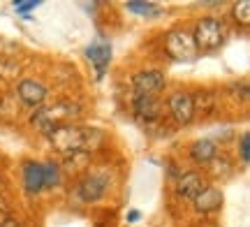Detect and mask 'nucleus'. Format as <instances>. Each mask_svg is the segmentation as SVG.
Here are the masks:
<instances>
[{
    "label": "nucleus",
    "mask_w": 250,
    "mask_h": 227,
    "mask_svg": "<svg viewBox=\"0 0 250 227\" xmlns=\"http://www.w3.org/2000/svg\"><path fill=\"white\" fill-rule=\"evenodd\" d=\"M86 56H88L90 61L95 63V70H98V79H102V74H104V67H107L109 58H111V49H109V44L95 42V44H90L88 49H86Z\"/></svg>",
    "instance_id": "obj_13"
},
{
    "label": "nucleus",
    "mask_w": 250,
    "mask_h": 227,
    "mask_svg": "<svg viewBox=\"0 0 250 227\" xmlns=\"http://www.w3.org/2000/svg\"><path fill=\"white\" fill-rule=\"evenodd\" d=\"M23 186L30 195H35L44 188V172H42V165L40 163H26L23 165Z\"/></svg>",
    "instance_id": "obj_12"
},
{
    "label": "nucleus",
    "mask_w": 250,
    "mask_h": 227,
    "mask_svg": "<svg viewBox=\"0 0 250 227\" xmlns=\"http://www.w3.org/2000/svg\"><path fill=\"white\" fill-rule=\"evenodd\" d=\"M127 220H130V223H137V220H139V211H130Z\"/></svg>",
    "instance_id": "obj_23"
},
{
    "label": "nucleus",
    "mask_w": 250,
    "mask_h": 227,
    "mask_svg": "<svg viewBox=\"0 0 250 227\" xmlns=\"http://www.w3.org/2000/svg\"><path fill=\"white\" fill-rule=\"evenodd\" d=\"M204 188H206L204 179H202V174H197V172H186L176 181V195L183 197V200H195Z\"/></svg>",
    "instance_id": "obj_8"
},
{
    "label": "nucleus",
    "mask_w": 250,
    "mask_h": 227,
    "mask_svg": "<svg viewBox=\"0 0 250 227\" xmlns=\"http://www.w3.org/2000/svg\"><path fill=\"white\" fill-rule=\"evenodd\" d=\"M132 107L137 118L146 121V123H151V121H155L160 116V100L155 95H134Z\"/></svg>",
    "instance_id": "obj_9"
},
{
    "label": "nucleus",
    "mask_w": 250,
    "mask_h": 227,
    "mask_svg": "<svg viewBox=\"0 0 250 227\" xmlns=\"http://www.w3.org/2000/svg\"><path fill=\"white\" fill-rule=\"evenodd\" d=\"M215 153H218V148H215V144L211 139H199V142H195L192 148H190V158H192L195 163H211L215 158Z\"/></svg>",
    "instance_id": "obj_14"
},
{
    "label": "nucleus",
    "mask_w": 250,
    "mask_h": 227,
    "mask_svg": "<svg viewBox=\"0 0 250 227\" xmlns=\"http://www.w3.org/2000/svg\"><path fill=\"white\" fill-rule=\"evenodd\" d=\"M40 2H14V9H17L19 14H23L26 17V12H30V9H35Z\"/></svg>",
    "instance_id": "obj_21"
},
{
    "label": "nucleus",
    "mask_w": 250,
    "mask_h": 227,
    "mask_svg": "<svg viewBox=\"0 0 250 227\" xmlns=\"http://www.w3.org/2000/svg\"><path fill=\"white\" fill-rule=\"evenodd\" d=\"M165 83H167V79L160 70H142L132 77V88L137 95H155L158 98V93L165 88Z\"/></svg>",
    "instance_id": "obj_5"
},
{
    "label": "nucleus",
    "mask_w": 250,
    "mask_h": 227,
    "mask_svg": "<svg viewBox=\"0 0 250 227\" xmlns=\"http://www.w3.org/2000/svg\"><path fill=\"white\" fill-rule=\"evenodd\" d=\"M7 218H12V209H9V204L5 197H0V223H5Z\"/></svg>",
    "instance_id": "obj_20"
},
{
    "label": "nucleus",
    "mask_w": 250,
    "mask_h": 227,
    "mask_svg": "<svg viewBox=\"0 0 250 227\" xmlns=\"http://www.w3.org/2000/svg\"><path fill=\"white\" fill-rule=\"evenodd\" d=\"M192 107H195V114L199 111L202 116L213 114V109H215V93H211V91H197L195 95H192Z\"/></svg>",
    "instance_id": "obj_15"
},
{
    "label": "nucleus",
    "mask_w": 250,
    "mask_h": 227,
    "mask_svg": "<svg viewBox=\"0 0 250 227\" xmlns=\"http://www.w3.org/2000/svg\"><path fill=\"white\" fill-rule=\"evenodd\" d=\"M77 111L79 109H74L70 104H56L54 109H51V107H40V111L33 116V125H37L40 130H44L46 135H49L54 127L61 125L62 118L72 116V114H77Z\"/></svg>",
    "instance_id": "obj_4"
},
{
    "label": "nucleus",
    "mask_w": 250,
    "mask_h": 227,
    "mask_svg": "<svg viewBox=\"0 0 250 227\" xmlns=\"http://www.w3.org/2000/svg\"><path fill=\"white\" fill-rule=\"evenodd\" d=\"M167 54L174 61H192L197 56V46L192 42V35L186 30H171L167 35Z\"/></svg>",
    "instance_id": "obj_3"
},
{
    "label": "nucleus",
    "mask_w": 250,
    "mask_h": 227,
    "mask_svg": "<svg viewBox=\"0 0 250 227\" xmlns=\"http://www.w3.org/2000/svg\"><path fill=\"white\" fill-rule=\"evenodd\" d=\"M167 107H169L171 116L174 121L179 123V125H188L192 118H195V107H192V95L186 91H179L174 93L167 102Z\"/></svg>",
    "instance_id": "obj_6"
},
{
    "label": "nucleus",
    "mask_w": 250,
    "mask_h": 227,
    "mask_svg": "<svg viewBox=\"0 0 250 227\" xmlns=\"http://www.w3.org/2000/svg\"><path fill=\"white\" fill-rule=\"evenodd\" d=\"M49 139L54 148L62 151V153H79L90 148L93 139L102 142V132L93 130V127H79V125H58L49 132Z\"/></svg>",
    "instance_id": "obj_1"
},
{
    "label": "nucleus",
    "mask_w": 250,
    "mask_h": 227,
    "mask_svg": "<svg viewBox=\"0 0 250 227\" xmlns=\"http://www.w3.org/2000/svg\"><path fill=\"white\" fill-rule=\"evenodd\" d=\"M107 190V179L100 176V174H93V176H86L83 181L79 183V197L83 202H98Z\"/></svg>",
    "instance_id": "obj_10"
},
{
    "label": "nucleus",
    "mask_w": 250,
    "mask_h": 227,
    "mask_svg": "<svg viewBox=\"0 0 250 227\" xmlns=\"http://www.w3.org/2000/svg\"><path fill=\"white\" fill-rule=\"evenodd\" d=\"M190 35H192L197 51H213L225 42V28L215 19H202V21H197L195 33H190Z\"/></svg>",
    "instance_id": "obj_2"
},
{
    "label": "nucleus",
    "mask_w": 250,
    "mask_h": 227,
    "mask_svg": "<svg viewBox=\"0 0 250 227\" xmlns=\"http://www.w3.org/2000/svg\"><path fill=\"white\" fill-rule=\"evenodd\" d=\"M248 142H250L248 132H243V137H241V144H239V146H241V163H243V165H246V163H248V160H250V153H248V151H250V148H248Z\"/></svg>",
    "instance_id": "obj_19"
},
{
    "label": "nucleus",
    "mask_w": 250,
    "mask_h": 227,
    "mask_svg": "<svg viewBox=\"0 0 250 227\" xmlns=\"http://www.w3.org/2000/svg\"><path fill=\"white\" fill-rule=\"evenodd\" d=\"M125 7L130 9L132 14H139V17H148V14H158V7L153 2H127Z\"/></svg>",
    "instance_id": "obj_18"
},
{
    "label": "nucleus",
    "mask_w": 250,
    "mask_h": 227,
    "mask_svg": "<svg viewBox=\"0 0 250 227\" xmlns=\"http://www.w3.org/2000/svg\"><path fill=\"white\" fill-rule=\"evenodd\" d=\"M0 227H19V223L14 218H7L5 223H0Z\"/></svg>",
    "instance_id": "obj_22"
},
{
    "label": "nucleus",
    "mask_w": 250,
    "mask_h": 227,
    "mask_svg": "<svg viewBox=\"0 0 250 227\" xmlns=\"http://www.w3.org/2000/svg\"><path fill=\"white\" fill-rule=\"evenodd\" d=\"M17 93H19V98H21V102H26L28 107H40L46 98V88L40 82H35V79L19 82Z\"/></svg>",
    "instance_id": "obj_7"
},
{
    "label": "nucleus",
    "mask_w": 250,
    "mask_h": 227,
    "mask_svg": "<svg viewBox=\"0 0 250 227\" xmlns=\"http://www.w3.org/2000/svg\"><path fill=\"white\" fill-rule=\"evenodd\" d=\"M192 204H195V209L199 211V213H208V211H215L223 206V192L218 190V188H211V186H206L204 190L197 195L195 200H192Z\"/></svg>",
    "instance_id": "obj_11"
},
{
    "label": "nucleus",
    "mask_w": 250,
    "mask_h": 227,
    "mask_svg": "<svg viewBox=\"0 0 250 227\" xmlns=\"http://www.w3.org/2000/svg\"><path fill=\"white\" fill-rule=\"evenodd\" d=\"M42 172H44V188H54L61 183V169L56 163L42 165Z\"/></svg>",
    "instance_id": "obj_16"
},
{
    "label": "nucleus",
    "mask_w": 250,
    "mask_h": 227,
    "mask_svg": "<svg viewBox=\"0 0 250 227\" xmlns=\"http://www.w3.org/2000/svg\"><path fill=\"white\" fill-rule=\"evenodd\" d=\"M232 12H234V19H236L241 26H248V23H250V2H248V0L236 2Z\"/></svg>",
    "instance_id": "obj_17"
}]
</instances>
